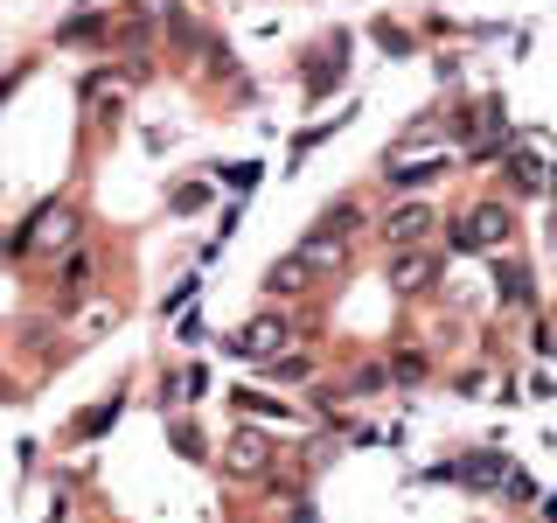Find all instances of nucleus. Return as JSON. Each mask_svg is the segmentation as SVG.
<instances>
[{
  "mask_svg": "<svg viewBox=\"0 0 557 523\" xmlns=\"http://www.w3.org/2000/svg\"><path fill=\"white\" fill-rule=\"evenodd\" d=\"M446 174V154H418V161H383V182L391 188H425Z\"/></svg>",
  "mask_w": 557,
  "mask_h": 523,
  "instance_id": "6",
  "label": "nucleus"
},
{
  "mask_svg": "<svg viewBox=\"0 0 557 523\" xmlns=\"http://www.w3.org/2000/svg\"><path fill=\"white\" fill-rule=\"evenodd\" d=\"M432 223H440V217H432L425 203H405V209H391V217H383V238H391V244H425Z\"/></svg>",
  "mask_w": 557,
  "mask_h": 523,
  "instance_id": "7",
  "label": "nucleus"
},
{
  "mask_svg": "<svg viewBox=\"0 0 557 523\" xmlns=\"http://www.w3.org/2000/svg\"><path fill=\"white\" fill-rule=\"evenodd\" d=\"M139 14H153V22H174L182 8H174V0H139Z\"/></svg>",
  "mask_w": 557,
  "mask_h": 523,
  "instance_id": "15",
  "label": "nucleus"
},
{
  "mask_svg": "<svg viewBox=\"0 0 557 523\" xmlns=\"http://www.w3.org/2000/svg\"><path fill=\"white\" fill-rule=\"evenodd\" d=\"M453 475H467V482H502V475H509V461H495V453H474V461H467V467H453Z\"/></svg>",
  "mask_w": 557,
  "mask_h": 523,
  "instance_id": "11",
  "label": "nucleus"
},
{
  "mask_svg": "<svg viewBox=\"0 0 557 523\" xmlns=\"http://www.w3.org/2000/svg\"><path fill=\"white\" fill-rule=\"evenodd\" d=\"M313 287V272L300 266V258H272V272H265V293H307Z\"/></svg>",
  "mask_w": 557,
  "mask_h": 523,
  "instance_id": "9",
  "label": "nucleus"
},
{
  "mask_svg": "<svg viewBox=\"0 0 557 523\" xmlns=\"http://www.w3.org/2000/svg\"><path fill=\"white\" fill-rule=\"evenodd\" d=\"M223 467H231L237 482H258V475H272V440L258 426H237L231 440H223Z\"/></svg>",
  "mask_w": 557,
  "mask_h": 523,
  "instance_id": "2",
  "label": "nucleus"
},
{
  "mask_svg": "<svg viewBox=\"0 0 557 523\" xmlns=\"http://www.w3.org/2000/svg\"><path fill=\"white\" fill-rule=\"evenodd\" d=\"M70 238H77V209L49 203V209H35V223L14 238V252H57V244H70Z\"/></svg>",
  "mask_w": 557,
  "mask_h": 523,
  "instance_id": "3",
  "label": "nucleus"
},
{
  "mask_svg": "<svg viewBox=\"0 0 557 523\" xmlns=\"http://www.w3.org/2000/svg\"><path fill=\"white\" fill-rule=\"evenodd\" d=\"M286 342H293L286 314H278V321H272V314H258V321L244 328V336H237L231 349H237V356H278V349H286Z\"/></svg>",
  "mask_w": 557,
  "mask_h": 523,
  "instance_id": "5",
  "label": "nucleus"
},
{
  "mask_svg": "<svg viewBox=\"0 0 557 523\" xmlns=\"http://www.w3.org/2000/svg\"><path fill=\"white\" fill-rule=\"evenodd\" d=\"M293 258H300V266H307L313 279H321V272H335V266H342V238H335V231H313V238H307Z\"/></svg>",
  "mask_w": 557,
  "mask_h": 523,
  "instance_id": "8",
  "label": "nucleus"
},
{
  "mask_svg": "<svg viewBox=\"0 0 557 523\" xmlns=\"http://www.w3.org/2000/svg\"><path fill=\"white\" fill-rule=\"evenodd\" d=\"M432 272H440V258H432L425 244H397V252H391V272H383V279H391L397 293H425Z\"/></svg>",
  "mask_w": 557,
  "mask_h": 523,
  "instance_id": "4",
  "label": "nucleus"
},
{
  "mask_svg": "<svg viewBox=\"0 0 557 523\" xmlns=\"http://www.w3.org/2000/svg\"><path fill=\"white\" fill-rule=\"evenodd\" d=\"M509 231H516V217L502 203H481V209H467V223L453 231V244L460 252H495V244H509Z\"/></svg>",
  "mask_w": 557,
  "mask_h": 523,
  "instance_id": "1",
  "label": "nucleus"
},
{
  "mask_svg": "<svg viewBox=\"0 0 557 523\" xmlns=\"http://www.w3.org/2000/svg\"><path fill=\"white\" fill-rule=\"evenodd\" d=\"M321 231H335V238L362 231V209H356V203H335V209H327V217H321Z\"/></svg>",
  "mask_w": 557,
  "mask_h": 523,
  "instance_id": "12",
  "label": "nucleus"
},
{
  "mask_svg": "<svg viewBox=\"0 0 557 523\" xmlns=\"http://www.w3.org/2000/svg\"><path fill=\"white\" fill-rule=\"evenodd\" d=\"M495 293H502V307H530V272H522V266H495Z\"/></svg>",
  "mask_w": 557,
  "mask_h": 523,
  "instance_id": "10",
  "label": "nucleus"
},
{
  "mask_svg": "<svg viewBox=\"0 0 557 523\" xmlns=\"http://www.w3.org/2000/svg\"><path fill=\"white\" fill-rule=\"evenodd\" d=\"M84 287H91V258H70V266H63V293H84Z\"/></svg>",
  "mask_w": 557,
  "mask_h": 523,
  "instance_id": "14",
  "label": "nucleus"
},
{
  "mask_svg": "<svg viewBox=\"0 0 557 523\" xmlns=\"http://www.w3.org/2000/svg\"><path fill=\"white\" fill-rule=\"evenodd\" d=\"M112 418H119V398H112V405H91V412L77 418V433H84V440H91V433H104V426H112Z\"/></svg>",
  "mask_w": 557,
  "mask_h": 523,
  "instance_id": "13",
  "label": "nucleus"
}]
</instances>
